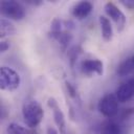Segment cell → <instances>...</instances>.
<instances>
[{"label":"cell","instance_id":"cell-1","mask_svg":"<svg viewBox=\"0 0 134 134\" xmlns=\"http://www.w3.org/2000/svg\"><path fill=\"white\" fill-rule=\"evenodd\" d=\"M22 116L27 128L35 129L38 127L44 116V110L36 99H28L22 106Z\"/></svg>","mask_w":134,"mask_h":134},{"label":"cell","instance_id":"cell-2","mask_svg":"<svg viewBox=\"0 0 134 134\" xmlns=\"http://www.w3.org/2000/svg\"><path fill=\"white\" fill-rule=\"evenodd\" d=\"M1 14L4 18L13 21H21L26 16V9L22 3L17 1H2L0 3Z\"/></svg>","mask_w":134,"mask_h":134},{"label":"cell","instance_id":"cell-3","mask_svg":"<svg viewBox=\"0 0 134 134\" xmlns=\"http://www.w3.org/2000/svg\"><path fill=\"white\" fill-rule=\"evenodd\" d=\"M21 83L20 75L13 68L2 66L0 68V88L5 91L16 90Z\"/></svg>","mask_w":134,"mask_h":134},{"label":"cell","instance_id":"cell-4","mask_svg":"<svg viewBox=\"0 0 134 134\" xmlns=\"http://www.w3.org/2000/svg\"><path fill=\"white\" fill-rule=\"evenodd\" d=\"M98 111L108 118L114 117L118 113V99L115 94L107 93L105 94L97 104Z\"/></svg>","mask_w":134,"mask_h":134},{"label":"cell","instance_id":"cell-5","mask_svg":"<svg viewBox=\"0 0 134 134\" xmlns=\"http://www.w3.org/2000/svg\"><path fill=\"white\" fill-rule=\"evenodd\" d=\"M104 9H105V13L107 14V16L115 23L117 31H119V32L122 31L127 24V18L125 16V14L119 9V7L115 3L109 1L105 4Z\"/></svg>","mask_w":134,"mask_h":134},{"label":"cell","instance_id":"cell-6","mask_svg":"<svg viewBox=\"0 0 134 134\" xmlns=\"http://www.w3.org/2000/svg\"><path fill=\"white\" fill-rule=\"evenodd\" d=\"M47 106L52 111L53 120H54V124L58 127V130H59L60 134H67V127H66L65 115H64L62 109L60 108L57 99L54 97H49L47 99Z\"/></svg>","mask_w":134,"mask_h":134},{"label":"cell","instance_id":"cell-7","mask_svg":"<svg viewBox=\"0 0 134 134\" xmlns=\"http://www.w3.org/2000/svg\"><path fill=\"white\" fill-rule=\"evenodd\" d=\"M80 70L86 76L103 75L104 63L98 59H86L81 62Z\"/></svg>","mask_w":134,"mask_h":134},{"label":"cell","instance_id":"cell-8","mask_svg":"<svg viewBox=\"0 0 134 134\" xmlns=\"http://www.w3.org/2000/svg\"><path fill=\"white\" fill-rule=\"evenodd\" d=\"M115 95L120 103H126L134 96V79L130 77L116 89Z\"/></svg>","mask_w":134,"mask_h":134},{"label":"cell","instance_id":"cell-9","mask_svg":"<svg viewBox=\"0 0 134 134\" xmlns=\"http://www.w3.org/2000/svg\"><path fill=\"white\" fill-rule=\"evenodd\" d=\"M93 9V4L90 1H80L73 5L71 8V15L79 20L87 18Z\"/></svg>","mask_w":134,"mask_h":134},{"label":"cell","instance_id":"cell-10","mask_svg":"<svg viewBox=\"0 0 134 134\" xmlns=\"http://www.w3.org/2000/svg\"><path fill=\"white\" fill-rule=\"evenodd\" d=\"M98 22H99L103 39L106 42H110L113 38V29H112V24L110 20L105 16H100L98 18Z\"/></svg>","mask_w":134,"mask_h":134},{"label":"cell","instance_id":"cell-11","mask_svg":"<svg viewBox=\"0 0 134 134\" xmlns=\"http://www.w3.org/2000/svg\"><path fill=\"white\" fill-rule=\"evenodd\" d=\"M100 134H124L122 127L116 121L109 120L102 125Z\"/></svg>","mask_w":134,"mask_h":134},{"label":"cell","instance_id":"cell-12","mask_svg":"<svg viewBox=\"0 0 134 134\" xmlns=\"http://www.w3.org/2000/svg\"><path fill=\"white\" fill-rule=\"evenodd\" d=\"M7 134H38L35 129L23 127L19 124L12 122L7 127Z\"/></svg>","mask_w":134,"mask_h":134},{"label":"cell","instance_id":"cell-13","mask_svg":"<svg viewBox=\"0 0 134 134\" xmlns=\"http://www.w3.org/2000/svg\"><path fill=\"white\" fill-rule=\"evenodd\" d=\"M133 69H134V64L132 58H129L119 64V66L117 67V74L119 76H126L130 74L133 71Z\"/></svg>","mask_w":134,"mask_h":134},{"label":"cell","instance_id":"cell-14","mask_svg":"<svg viewBox=\"0 0 134 134\" xmlns=\"http://www.w3.org/2000/svg\"><path fill=\"white\" fill-rule=\"evenodd\" d=\"M0 25H1V27H0V30H1V35L0 36H1V38H4L6 36H12V35H14L16 32V29H15L14 25L9 21H7L5 19H1Z\"/></svg>","mask_w":134,"mask_h":134},{"label":"cell","instance_id":"cell-15","mask_svg":"<svg viewBox=\"0 0 134 134\" xmlns=\"http://www.w3.org/2000/svg\"><path fill=\"white\" fill-rule=\"evenodd\" d=\"M51 38H53L54 40H57V41L60 43V45H61L63 48H65V47L69 44V42L71 41L72 36H71V34H70L69 31L63 30L62 32H60V34H58V35H55V36H53V37H51Z\"/></svg>","mask_w":134,"mask_h":134},{"label":"cell","instance_id":"cell-16","mask_svg":"<svg viewBox=\"0 0 134 134\" xmlns=\"http://www.w3.org/2000/svg\"><path fill=\"white\" fill-rule=\"evenodd\" d=\"M63 24H64V22L61 19L54 18L50 23V32H49L50 37H53V36L60 34V32H62L63 31V26H64Z\"/></svg>","mask_w":134,"mask_h":134},{"label":"cell","instance_id":"cell-17","mask_svg":"<svg viewBox=\"0 0 134 134\" xmlns=\"http://www.w3.org/2000/svg\"><path fill=\"white\" fill-rule=\"evenodd\" d=\"M65 86H66V90H67L68 95H69L71 98H73V99L80 100V96H79V93H77L75 87H74L70 82H68V81L65 82Z\"/></svg>","mask_w":134,"mask_h":134},{"label":"cell","instance_id":"cell-18","mask_svg":"<svg viewBox=\"0 0 134 134\" xmlns=\"http://www.w3.org/2000/svg\"><path fill=\"white\" fill-rule=\"evenodd\" d=\"M80 52H81V51H80L79 47H76V46H74L73 48H71V49H70V51H69V58H70L71 66H73L74 62H75V61H76V59L79 58Z\"/></svg>","mask_w":134,"mask_h":134},{"label":"cell","instance_id":"cell-19","mask_svg":"<svg viewBox=\"0 0 134 134\" xmlns=\"http://www.w3.org/2000/svg\"><path fill=\"white\" fill-rule=\"evenodd\" d=\"M120 3L129 9H134V0H120Z\"/></svg>","mask_w":134,"mask_h":134},{"label":"cell","instance_id":"cell-20","mask_svg":"<svg viewBox=\"0 0 134 134\" xmlns=\"http://www.w3.org/2000/svg\"><path fill=\"white\" fill-rule=\"evenodd\" d=\"M8 48H9L8 42H6V41H1L0 42V51L1 52H5Z\"/></svg>","mask_w":134,"mask_h":134},{"label":"cell","instance_id":"cell-21","mask_svg":"<svg viewBox=\"0 0 134 134\" xmlns=\"http://www.w3.org/2000/svg\"><path fill=\"white\" fill-rule=\"evenodd\" d=\"M46 133L47 134H59V130H57L55 128H53L51 126H48L47 130H46Z\"/></svg>","mask_w":134,"mask_h":134},{"label":"cell","instance_id":"cell-22","mask_svg":"<svg viewBox=\"0 0 134 134\" xmlns=\"http://www.w3.org/2000/svg\"><path fill=\"white\" fill-rule=\"evenodd\" d=\"M27 4H30V5H40L42 4V1L41 0H37V1H34V0H28L26 1Z\"/></svg>","mask_w":134,"mask_h":134},{"label":"cell","instance_id":"cell-23","mask_svg":"<svg viewBox=\"0 0 134 134\" xmlns=\"http://www.w3.org/2000/svg\"><path fill=\"white\" fill-rule=\"evenodd\" d=\"M132 61H133V64H134V55L132 57Z\"/></svg>","mask_w":134,"mask_h":134}]
</instances>
